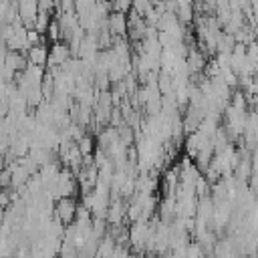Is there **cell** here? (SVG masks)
I'll list each match as a JSON object with an SVG mask.
<instances>
[{"label": "cell", "instance_id": "1", "mask_svg": "<svg viewBox=\"0 0 258 258\" xmlns=\"http://www.w3.org/2000/svg\"><path fill=\"white\" fill-rule=\"evenodd\" d=\"M75 216V210H73V204L69 202V200H64V202H60L58 204V218L62 220V222H69L71 218Z\"/></svg>", "mask_w": 258, "mask_h": 258}]
</instances>
